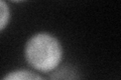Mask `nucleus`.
Returning <instances> with one entry per match:
<instances>
[{
	"instance_id": "4",
	"label": "nucleus",
	"mask_w": 121,
	"mask_h": 80,
	"mask_svg": "<svg viewBox=\"0 0 121 80\" xmlns=\"http://www.w3.org/2000/svg\"><path fill=\"white\" fill-rule=\"evenodd\" d=\"M11 17V11L8 3L0 0V32L8 25Z\"/></svg>"
},
{
	"instance_id": "3",
	"label": "nucleus",
	"mask_w": 121,
	"mask_h": 80,
	"mask_svg": "<svg viewBox=\"0 0 121 80\" xmlns=\"http://www.w3.org/2000/svg\"><path fill=\"white\" fill-rule=\"evenodd\" d=\"M51 80H79L78 74L73 68L70 66H65L56 68L52 71L51 75Z\"/></svg>"
},
{
	"instance_id": "2",
	"label": "nucleus",
	"mask_w": 121,
	"mask_h": 80,
	"mask_svg": "<svg viewBox=\"0 0 121 80\" xmlns=\"http://www.w3.org/2000/svg\"><path fill=\"white\" fill-rule=\"evenodd\" d=\"M1 80H45L39 73L28 69H15L4 75Z\"/></svg>"
},
{
	"instance_id": "1",
	"label": "nucleus",
	"mask_w": 121,
	"mask_h": 80,
	"mask_svg": "<svg viewBox=\"0 0 121 80\" xmlns=\"http://www.w3.org/2000/svg\"><path fill=\"white\" fill-rule=\"evenodd\" d=\"M64 55L63 45L55 35L37 32L30 36L24 46V58L33 69L52 72L60 66Z\"/></svg>"
}]
</instances>
